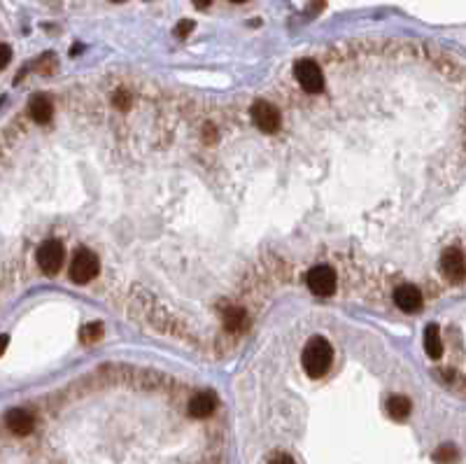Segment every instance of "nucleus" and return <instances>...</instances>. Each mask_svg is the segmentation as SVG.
I'll return each mask as SVG.
<instances>
[{
    "mask_svg": "<svg viewBox=\"0 0 466 464\" xmlns=\"http://www.w3.org/2000/svg\"><path fill=\"white\" fill-rule=\"evenodd\" d=\"M331 362H334V347H331L327 339L315 336V339H310L308 343H305L301 364H303V371L310 378L327 376V371L331 369Z\"/></svg>",
    "mask_w": 466,
    "mask_h": 464,
    "instance_id": "obj_1",
    "label": "nucleus"
},
{
    "mask_svg": "<svg viewBox=\"0 0 466 464\" xmlns=\"http://www.w3.org/2000/svg\"><path fill=\"white\" fill-rule=\"evenodd\" d=\"M98 268H101V261H98L96 252L82 248V250H77V254L72 257L68 276L75 285H87V283H91V278L98 276Z\"/></svg>",
    "mask_w": 466,
    "mask_h": 464,
    "instance_id": "obj_2",
    "label": "nucleus"
},
{
    "mask_svg": "<svg viewBox=\"0 0 466 464\" xmlns=\"http://www.w3.org/2000/svg\"><path fill=\"white\" fill-rule=\"evenodd\" d=\"M294 75H296V82L301 84V89L305 91V94H320V91L324 89L322 68L312 59L296 61V65H294Z\"/></svg>",
    "mask_w": 466,
    "mask_h": 464,
    "instance_id": "obj_3",
    "label": "nucleus"
},
{
    "mask_svg": "<svg viewBox=\"0 0 466 464\" xmlns=\"http://www.w3.org/2000/svg\"><path fill=\"white\" fill-rule=\"evenodd\" d=\"M65 261V248L61 245V241H45L38 248V266L45 276H57Z\"/></svg>",
    "mask_w": 466,
    "mask_h": 464,
    "instance_id": "obj_4",
    "label": "nucleus"
},
{
    "mask_svg": "<svg viewBox=\"0 0 466 464\" xmlns=\"http://www.w3.org/2000/svg\"><path fill=\"white\" fill-rule=\"evenodd\" d=\"M305 283H308V290L315 296H331L336 292V273L334 268L327 264H317L312 266L305 276Z\"/></svg>",
    "mask_w": 466,
    "mask_h": 464,
    "instance_id": "obj_5",
    "label": "nucleus"
},
{
    "mask_svg": "<svg viewBox=\"0 0 466 464\" xmlns=\"http://www.w3.org/2000/svg\"><path fill=\"white\" fill-rule=\"evenodd\" d=\"M250 114H252V121L254 126L263 133H278L280 124H282V117L278 112V108L271 105L268 101H256L252 110H250Z\"/></svg>",
    "mask_w": 466,
    "mask_h": 464,
    "instance_id": "obj_6",
    "label": "nucleus"
},
{
    "mask_svg": "<svg viewBox=\"0 0 466 464\" xmlns=\"http://www.w3.org/2000/svg\"><path fill=\"white\" fill-rule=\"evenodd\" d=\"M440 271L450 283H462L466 278V259L459 248H447L440 257Z\"/></svg>",
    "mask_w": 466,
    "mask_h": 464,
    "instance_id": "obj_7",
    "label": "nucleus"
},
{
    "mask_svg": "<svg viewBox=\"0 0 466 464\" xmlns=\"http://www.w3.org/2000/svg\"><path fill=\"white\" fill-rule=\"evenodd\" d=\"M394 303L403 313H420L422 306H425V299H422V292L415 285H401L394 290Z\"/></svg>",
    "mask_w": 466,
    "mask_h": 464,
    "instance_id": "obj_8",
    "label": "nucleus"
},
{
    "mask_svg": "<svg viewBox=\"0 0 466 464\" xmlns=\"http://www.w3.org/2000/svg\"><path fill=\"white\" fill-rule=\"evenodd\" d=\"M5 423H8L10 432H14V434L19 436H26L33 432V415H30L28 411H23V408H12V411L8 413V418H5Z\"/></svg>",
    "mask_w": 466,
    "mask_h": 464,
    "instance_id": "obj_9",
    "label": "nucleus"
},
{
    "mask_svg": "<svg viewBox=\"0 0 466 464\" xmlns=\"http://www.w3.org/2000/svg\"><path fill=\"white\" fill-rule=\"evenodd\" d=\"M214 408H217V396L212 392H199L189 401V413H192V418H199V420L212 415Z\"/></svg>",
    "mask_w": 466,
    "mask_h": 464,
    "instance_id": "obj_10",
    "label": "nucleus"
},
{
    "mask_svg": "<svg viewBox=\"0 0 466 464\" xmlns=\"http://www.w3.org/2000/svg\"><path fill=\"white\" fill-rule=\"evenodd\" d=\"M52 101L47 99L45 94H35L33 99L28 101V114L33 117L35 124H47L49 119H52Z\"/></svg>",
    "mask_w": 466,
    "mask_h": 464,
    "instance_id": "obj_11",
    "label": "nucleus"
},
{
    "mask_svg": "<svg viewBox=\"0 0 466 464\" xmlns=\"http://www.w3.org/2000/svg\"><path fill=\"white\" fill-rule=\"evenodd\" d=\"M425 352L432 359H440L443 355V341H440V329L438 325H427L425 329Z\"/></svg>",
    "mask_w": 466,
    "mask_h": 464,
    "instance_id": "obj_12",
    "label": "nucleus"
},
{
    "mask_svg": "<svg viewBox=\"0 0 466 464\" xmlns=\"http://www.w3.org/2000/svg\"><path fill=\"white\" fill-rule=\"evenodd\" d=\"M385 408H387V413H389V418H394V420H406L408 415H410V411H413V404H410V399L408 396H403V394H392L389 399H387V404H385Z\"/></svg>",
    "mask_w": 466,
    "mask_h": 464,
    "instance_id": "obj_13",
    "label": "nucleus"
},
{
    "mask_svg": "<svg viewBox=\"0 0 466 464\" xmlns=\"http://www.w3.org/2000/svg\"><path fill=\"white\" fill-rule=\"evenodd\" d=\"M224 327H226V332H231V334L243 332V329L247 327V313H245L243 308H229L224 313Z\"/></svg>",
    "mask_w": 466,
    "mask_h": 464,
    "instance_id": "obj_14",
    "label": "nucleus"
},
{
    "mask_svg": "<svg viewBox=\"0 0 466 464\" xmlns=\"http://www.w3.org/2000/svg\"><path fill=\"white\" fill-rule=\"evenodd\" d=\"M434 462L436 464H457L459 462V450L452 443H445L434 453Z\"/></svg>",
    "mask_w": 466,
    "mask_h": 464,
    "instance_id": "obj_15",
    "label": "nucleus"
},
{
    "mask_svg": "<svg viewBox=\"0 0 466 464\" xmlns=\"http://www.w3.org/2000/svg\"><path fill=\"white\" fill-rule=\"evenodd\" d=\"M79 336H82L84 343H96V341L103 339V325H101V322H91V325H84L82 332H79Z\"/></svg>",
    "mask_w": 466,
    "mask_h": 464,
    "instance_id": "obj_16",
    "label": "nucleus"
},
{
    "mask_svg": "<svg viewBox=\"0 0 466 464\" xmlns=\"http://www.w3.org/2000/svg\"><path fill=\"white\" fill-rule=\"evenodd\" d=\"M192 30H194V21L192 19H185V21L177 23L175 35H177V38H187V35L192 33Z\"/></svg>",
    "mask_w": 466,
    "mask_h": 464,
    "instance_id": "obj_17",
    "label": "nucleus"
},
{
    "mask_svg": "<svg viewBox=\"0 0 466 464\" xmlns=\"http://www.w3.org/2000/svg\"><path fill=\"white\" fill-rule=\"evenodd\" d=\"M114 105L119 110H128V105H131V99H128L124 91H119V94L114 96Z\"/></svg>",
    "mask_w": 466,
    "mask_h": 464,
    "instance_id": "obj_18",
    "label": "nucleus"
},
{
    "mask_svg": "<svg viewBox=\"0 0 466 464\" xmlns=\"http://www.w3.org/2000/svg\"><path fill=\"white\" fill-rule=\"evenodd\" d=\"M268 464H296V462H294V457H290V455L282 453V455H275Z\"/></svg>",
    "mask_w": 466,
    "mask_h": 464,
    "instance_id": "obj_19",
    "label": "nucleus"
},
{
    "mask_svg": "<svg viewBox=\"0 0 466 464\" xmlns=\"http://www.w3.org/2000/svg\"><path fill=\"white\" fill-rule=\"evenodd\" d=\"M0 50H3V59H0V65L5 68V65L10 63V59H12V50H10V45H5V42H3V47H0Z\"/></svg>",
    "mask_w": 466,
    "mask_h": 464,
    "instance_id": "obj_20",
    "label": "nucleus"
},
{
    "mask_svg": "<svg viewBox=\"0 0 466 464\" xmlns=\"http://www.w3.org/2000/svg\"><path fill=\"white\" fill-rule=\"evenodd\" d=\"M194 3V8H199V10H203V8H207V5L212 3V0H192Z\"/></svg>",
    "mask_w": 466,
    "mask_h": 464,
    "instance_id": "obj_21",
    "label": "nucleus"
},
{
    "mask_svg": "<svg viewBox=\"0 0 466 464\" xmlns=\"http://www.w3.org/2000/svg\"><path fill=\"white\" fill-rule=\"evenodd\" d=\"M231 3H247V0H231Z\"/></svg>",
    "mask_w": 466,
    "mask_h": 464,
    "instance_id": "obj_22",
    "label": "nucleus"
},
{
    "mask_svg": "<svg viewBox=\"0 0 466 464\" xmlns=\"http://www.w3.org/2000/svg\"><path fill=\"white\" fill-rule=\"evenodd\" d=\"M112 3H124V0H112Z\"/></svg>",
    "mask_w": 466,
    "mask_h": 464,
    "instance_id": "obj_23",
    "label": "nucleus"
}]
</instances>
